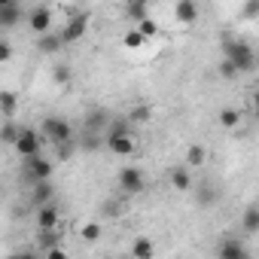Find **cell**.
Here are the masks:
<instances>
[{
    "instance_id": "cell-3",
    "label": "cell",
    "mask_w": 259,
    "mask_h": 259,
    "mask_svg": "<svg viewBox=\"0 0 259 259\" xmlns=\"http://www.w3.org/2000/svg\"><path fill=\"white\" fill-rule=\"evenodd\" d=\"M85 31H89V13H76V16H70V19L64 22V28L58 31V37H61V43L67 46V43L82 40Z\"/></svg>"
},
{
    "instance_id": "cell-27",
    "label": "cell",
    "mask_w": 259,
    "mask_h": 259,
    "mask_svg": "<svg viewBox=\"0 0 259 259\" xmlns=\"http://www.w3.org/2000/svg\"><path fill=\"white\" fill-rule=\"evenodd\" d=\"M198 204H201V207L217 204V189H213V186H201V189H198Z\"/></svg>"
},
{
    "instance_id": "cell-16",
    "label": "cell",
    "mask_w": 259,
    "mask_h": 259,
    "mask_svg": "<svg viewBox=\"0 0 259 259\" xmlns=\"http://www.w3.org/2000/svg\"><path fill=\"white\" fill-rule=\"evenodd\" d=\"M132 256H135V259H153V256H156V244L141 235V238L132 241Z\"/></svg>"
},
{
    "instance_id": "cell-24",
    "label": "cell",
    "mask_w": 259,
    "mask_h": 259,
    "mask_svg": "<svg viewBox=\"0 0 259 259\" xmlns=\"http://www.w3.org/2000/svg\"><path fill=\"white\" fill-rule=\"evenodd\" d=\"M122 46H125V49H132V52H138V49H144V46H147V40H144V37L132 28V31H128V34L122 37Z\"/></svg>"
},
{
    "instance_id": "cell-15",
    "label": "cell",
    "mask_w": 259,
    "mask_h": 259,
    "mask_svg": "<svg viewBox=\"0 0 259 259\" xmlns=\"http://www.w3.org/2000/svg\"><path fill=\"white\" fill-rule=\"evenodd\" d=\"M16 113H19V98H16V92H0V116L10 122V119H16Z\"/></svg>"
},
{
    "instance_id": "cell-7",
    "label": "cell",
    "mask_w": 259,
    "mask_h": 259,
    "mask_svg": "<svg viewBox=\"0 0 259 259\" xmlns=\"http://www.w3.org/2000/svg\"><path fill=\"white\" fill-rule=\"evenodd\" d=\"M25 174L34 180V183H40V180H49L52 177V162L46 159V156H31V159H25Z\"/></svg>"
},
{
    "instance_id": "cell-10",
    "label": "cell",
    "mask_w": 259,
    "mask_h": 259,
    "mask_svg": "<svg viewBox=\"0 0 259 259\" xmlns=\"http://www.w3.org/2000/svg\"><path fill=\"white\" fill-rule=\"evenodd\" d=\"M25 19V10L19 4H10V0H0V28H16Z\"/></svg>"
},
{
    "instance_id": "cell-4",
    "label": "cell",
    "mask_w": 259,
    "mask_h": 259,
    "mask_svg": "<svg viewBox=\"0 0 259 259\" xmlns=\"http://www.w3.org/2000/svg\"><path fill=\"white\" fill-rule=\"evenodd\" d=\"M43 135L58 147V144H67L70 141V122L61 119V116H46L43 119Z\"/></svg>"
},
{
    "instance_id": "cell-33",
    "label": "cell",
    "mask_w": 259,
    "mask_h": 259,
    "mask_svg": "<svg viewBox=\"0 0 259 259\" xmlns=\"http://www.w3.org/2000/svg\"><path fill=\"white\" fill-rule=\"evenodd\" d=\"M220 76H223V79H235V76H238V73H235V67H232L226 58L220 61Z\"/></svg>"
},
{
    "instance_id": "cell-2",
    "label": "cell",
    "mask_w": 259,
    "mask_h": 259,
    "mask_svg": "<svg viewBox=\"0 0 259 259\" xmlns=\"http://www.w3.org/2000/svg\"><path fill=\"white\" fill-rule=\"evenodd\" d=\"M119 189L125 192V195H141L144 192V186H147V180H144V171L141 168H135V165H125V168H119Z\"/></svg>"
},
{
    "instance_id": "cell-20",
    "label": "cell",
    "mask_w": 259,
    "mask_h": 259,
    "mask_svg": "<svg viewBox=\"0 0 259 259\" xmlns=\"http://www.w3.org/2000/svg\"><path fill=\"white\" fill-rule=\"evenodd\" d=\"M37 244H40V250H55V247H61V235H58V229L37 232Z\"/></svg>"
},
{
    "instance_id": "cell-19",
    "label": "cell",
    "mask_w": 259,
    "mask_h": 259,
    "mask_svg": "<svg viewBox=\"0 0 259 259\" xmlns=\"http://www.w3.org/2000/svg\"><path fill=\"white\" fill-rule=\"evenodd\" d=\"M241 226H244V232H247V235H256V232H259V207H256V204H250V207L244 210Z\"/></svg>"
},
{
    "instance_id": "cell-22",
    "label": "cell",
    "mask_w": 259,
    "mask_h": 259,
    "mask_svg": "<svg viewBox=\"0 0 259 259\" xmlns=\"http://www.w3.org/2000/svg\"><path fill=\"white\" fill-rule=\"evenodd\" d=\"M204 159H207L204 147H198V144L186 147V168H198V165H204Z\"/></svg>"
},
{
    "instance_id": "cell-9",
    "label": "cell",
    "mask_w": 259,
    "mask_h": 259,
    "mask_svg": "<svg viewBox=\"0 0 259 259\" xmlns=\"http://www.w3.org/2000/svg\"><path fill=\"white\" fill-rule=\"evenodd\" d=\"M217 259H253V256H250L247 244L229 238V241H220V247H217Z\"/></svg>"
},
{
    "instance_id": "cell-31",
    "label": "cell",
    "mask_w": 259,
    "mask_h": 259,
    "mask_svg": "<svg viewBox=\"0 0 259 259\" xmlns=\"http://www.w3.org/2000/svg\"><path fill=\"white\" fill-rule=\"evenodd\" d=\"M241 16H244V19H253V16H259V0H250V4H244Z\"/></svg>"
},
{
    "instance_id": "cell-17",
    "label": "cell",
    "mask_w": 259,
    "mask_h": 259,
    "mask_svg": "<svg viewBox=\"0 0 259 259\" xmlns=\"http://www.w3.org/2000/svg\"><path fill=\"white\" fill-rule=\"evenodd\" d=\"M110 122V116H107V110H92L89 116H85V132H92V135H101V128Z\"/></svg>"
},
{
    "instance_id": "cell-29",
    "label": "cell",
    "mask_w": 259,
    "mask_h": 259,
    "mask_svg": "<svg viewBox=\"0 0 259 259\" xmlns=\"http://www.w3.org/2000/svg\"><path fill=\"white\" fill-rule=\"evenodd\" d=\"M55 82H58V85H67V82H70V67H67V64H58V67H55Z\"/></svg>"
},
{
    "instance_id": "cell-36",
    "label": "cell",
    "mask_w": 259,
    "mask_h": 259,
    "mask_svg": "<svg viewBox=\"0 0 259 259\" xmlns=\"http://www.w3.org/2000/svg\"><path fill=\"white\" fill-rule=\"evenodd\" d=\"M7 259H37V253L34 250H19V253H10Z\"/></svg>"
},
{
    "instance_id": "cell-32",
    "label": "cell",
    "mask_w": 259,
    "mask_h": 259,
    "mask_svg": "<svg viewBox=\"0 0 259 259\" xmlns=\"http://www.w3.org/2000/svg\"><path fill=\"white\" fill-rule=\"evenodd\" d=\"M128 119H132V122H147V119H150V110H147V107H135Z\"/></svg>"
},
{
    "instance_id": "cell-30",
    "label": "cell",
    "mask_w": 259,
    "mask_h": 259,
    "mask_svg": "<svg viewBox=\"0 0 259 259\" xmlns=\"http://www.w3.org/2000/svg\"><path fill=\"white\" fill-rule=\"evenodd\" d=\"M10 58H13V43L0 37V64H4V61H10Z\"/></svg>"
},
{
    "instance_id": "cell-35",
    "label": "cell",
    "mask_w": 259,
    "mask_h": 259,
    "mask_svg": "<svg viewBox=\"0 0 259 259\" xmlns=\"http://www.w3.org/2000/svg\"><path fill=\"white\" fill-rule=\"evenodd\" d=\"M46 259H67V250H64V247H55V250H46Z\"/></svg>"
},
{
    "instance_id": "cell-34",
    "label": "cell",
    "mask_w": 259,
    "mask_h": 259,
    "mask_svg": "<svg viewBox=\"0 0 259 259\" xmlns=\"http://www.w3.org/2000/svg\"><path fill=\"white\" fill-rule=\"evenodd\" d=\"M70 156H73V141L58 144V159H70Z\"/></svg>"
},
{
    "instance_id": "cell-14",
    "label": "cell",
    "mask_w": 259,
    "mask_h": 259,
    "mask_svg": "<svg viewBox=\"0 0 259 259\" xmlns=\"http://www.w3.org/2000/svg\"><path fill=\"white\" fill-rule=\"evenodd\" d=\"M52 195H55V189H52V183H49V180H40V183H34V192H31V201H34L37 207H43V204H52Z\"/></svg>"
},
{
    "instance_id": "cell-23",
    "label": "cell",
    "mask_w": 259,
    "mask_h": 259,
    "mask_svg": "<svg viewBox=\"0 0 259 259\" xmlns=\"http://www.w3.org/2000/svg\"><path fill=\"white\" fill-rule=\"evenodd\" d=\"M79 238H82V241H89V244H95V241L101 238V223H98V220L82 223V226H79Z\"/></svg>"
},
{
    "instance_id": "cell-21",
    "label": "cell",
    "mask_w": 259,
    "mask_h": 259,
    "mask_svg": "<svg viewBox=\"0 0 259 259\" xmlns=\"http://www.w3.org/2000/svg\"><path fill=\"white\" fill-rule=\"evenodd\" d=\"M241 110H235V107H226V110H220V125L223 128H238L241 125Z\"/></svg>"
},
{
    "instance_id": "cell-6",
    "label": "cell",
    "mask_w": 259,
    "mask_h": 259,
    "mask_svg": "<svg viewBox=\"0 0 259 259\" xmlns=\"http://www.w3.org/2000/svg\"><path fill=\"white\" fill-rule=\"evenodd\" d=\"M13 147H16V153H19L22 159H31V156H37V153H40V135H37V132H31V128H22L19 138L13 141Z\"/></svg>"
},
{
    "instance_id": "cell-12",
    "label": "cell",
    "mask_w": 259,
    "mask_h": 259,
    "mask_svg": "<svg viewBox=\"0 0 259 259\" xmlns=\"http://www.w3.org/2000/svg\"><path fill=\"white\" fill-rule=\"evenodd\" d=\"M49 229H58V207L55 204L37 207V232H49Z\"/></svg>"
},
{
    "instance_id": "cell-5",
    "label": "cell",
    "mask_w": 259,
    "mask_h": 259,
    "mask_svg": "<svg viewBox=\"0 0 259 259\" xmlns=\"http://www.w3.org/2000/svg\"><path fill=\"white\" fill-rule=\"evenodd\" d=\"M28 28L37 34V37H43V34H49L52 31V10L49 7H34V10H28Z\"/></svg>"
},
{
    "instance_id": "cell-25",
    "label": "cell",
    "mask_w": 259,
    "mask_h": 259,
    "mask_svg": "<svg viewBox=\"0 0 259 259\" xmlns=\"http://www.w3.org/2000/svg\"><path fill=\"white\" fill-rule=\"evenodd\" d=\"M19 132H22V128L10 119V122H4V128H0V141H4V144H10L13 147V141L19 138Z\"/></svg>"
},
{
    "instance_id": "cell-18",
    "label": "cell",
    "mask_w": 259,
    "mask_h": 259,
    "mask_svg": "<svg viewBox=\"0 0 259 259\" xmlns=\"http://www.w3.org/2000/svg\"><path fill=\"white\" fill-rule=\"evenodd\" d=\"M135 31H138L144 40H153V37H159V34H162V25H159L153 16H147L144 22H138V25H135Z\"/></svg>"
},
{
    "instance_id": "cell-13",
    "label": "cell",
    "mask_w": 259,
    "mask_h": 259,
    "mask_svg": "<svg viewBox=\"0 0 259 259\" xmlns=\"http://www.w3.org/2000/svg\"><path fill=\"white\" fill-rule=\"evenodd\" d=\"M37 52H43V55H55L64 43H61V37H58V31H49V34H43V37H37Z\"/></svg>"
},
{
    "instance_id": "cell-11",
    "label": "cell",
    "mask_w": 259,
    "mask_h": 259,
    "mask_svg": "<svg viewBox=\"0 0 259 259\" xmlns=\"http://www.w3.org/2000/svg\"><path fill=\"white\" fill-rule=\"evenodd\" d=\"M168 180H171V186H174L177 192H189V189H192V171H189L186 165H174V168L168 171Z\"/></svg>"
},
{
    "instance_id": "cell-1",
    "label": "cell",
    "mask_w": 259,
    "mask_h": 259,
    "mask_svg": "<svg viewBox=\"0 0 259 259\" xmlns=\"http://www.w3.org/2000/svg\"><path fill=\"white\" fill-rule=\"evenodd\" d=\"M223 58L235 67V73H250L256 70V52L244 40H226L223 43Z\"/></svg>"
},
{
    "instance_id": "cell-28",
    "label": "cell",
    "mask_w": 259,
    "mask_h": 259,
    "mask_svg": "<svg viewBox=\"0 0 259 259\" xmlns=\"http://www.w3.org/2000/svg\"><path fill=\"white\" fill-rule=\"evenodd\" d=\"M101 144H104V138H101V135H92V132H85V141H82V147H85L89 153L101 150Z\"/></svg>"
},
{
    "instance_id": "cell-8",
    "label": "cell",
    "mask_w": 259,
    "mask_h": 259,
    "mask_svg": "<svg viewBox=\"0 0 259 259\" xmlns=\"http://www.w3.org/2000/svg\"><path fill=\"white\" fill-rule=\"evenodd\" d=\"M171 13H174V22H177V25H195V19H198V4H195V0H177V4L171 7Z\"/></svg>"
},
{
    "instance_id": "cell-26",
    "label": "cell",
    "mask_w": 259,
    "mask_h": 259,
    "mask_svg": "<svg viewBox=\"0 0 259 259\" xmlns=\"http://www.w3.org/2000/svg\"><path fill=\"white\" fill-rule=\"evenodd\" d=\"M128 16H132V22L138 25V22H144L150 16V7L147 4H128Z\"/></svg>"
}]
</instances>
